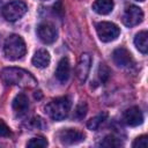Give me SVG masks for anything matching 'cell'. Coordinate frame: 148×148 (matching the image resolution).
<instances>
[{"instance_id": "2e32d148", "label": "cell", "mask_w": 148, "mask_h": 148, "mask_svg": "<svg viewBox=\"0 0 148 148\" xmlns=\"http://www.w3.org/2000/svg\"><path fill=\"white\" fill-rule=\"evenodd\" d=\"M134 45L142 54H146L148 52V34L146 30H142L135 35Z\"/></svg>"}, {"instance_id": "5b68a950", "label": "cell", "mask_w": 148, "mask_h": 148, "mask_svg": "<svg viewBox=\"0 0 148 148\" xmlns=\"http://www.w3.org/2000/svg\"><path fill=\"white\" fill-rule=\"evenodd\" d=\"M96 31H97L98 38L104 43H109V42L117 39L120 34L119 27L117 24H114L112 22H108V21L98 22L96 24Z\"/></svg>"}, {"instance_id": "ba28073f", "label": "cell", "mask_w": 148, "mask_h": 148, "mask_svg": "<svg viewBox=\"0 0 148 148\" xmlns=\"http://www.w3.org/2000/svg\"><path fill=\"white\" fill-rule=\"evenodd\" d=\"M58 138L62 145L69 146V145H76L79 142H82L86 135L76 128H64L59 132Z\"/></svg>"}, {"instance_id": "7402d4cb", "label": "cell", "mask_w": 148, "mask_h": 148, "mask_svg": "<svg viewBox=\"0 0 148 148\" xmlns=\"http://www.w3.org/2000/svg\"><path fill=\"white\" fill-rule=\"evenodd\" d=\"M147 145H148L147 135H141V136L136 138V139L133 141V143H132V146H133L134 148H138V147H139V148H146Z\"/></svg>"}, {"instance_id": "277c9868", "label": "cell", "mask_w": 148, "mask_h": 148, "mask_svg": "<svg viewBox=\"0 0 148 148\" xmlns=\"http://www.w3.org/2000/svg\"><path fill=\"white\" fill-rule=\"evenodd\" d=\"M28 10V7L25 5V2L21 1V0H12L8 3H6L2 9H1V14L3 16V18H6L9 22H15L18 18H21Z\"/></svg>"}, {"instance_id": "6da1fadb", "label": "cell", "mask_w": 148, "mask_h": 148, "mask_svg": "<svg viewBox=\"0 0 148 148\" xmlns=\"http://www.w3.org/2000/svg\"><path fill=\"white\" fill-rule=\"evenodd\" d=\"M0 77L7 86H18L21 88L31 89L37 86V80L28 71L18 67H6L1 71Z\"/></svg>"}, {"instance_id": "603a6c76", "label": "cell", "mask_w": 148, "mask_h": 148, "mask_svg": "<svg viewBox=\"0 0 148 148\" xmlns=\"http://www.w3.org/2000/svg\"><path fill=\"white\" fill-rule=\"evenodd\" d=\"M10 135V130L9 127L0 120V136H9Z\"/></svg>"}, {"instance_id": "7a4b0ae2", "label": "cell", "mask_w": 148, "mask_h": 148, "mask_svg": "<svg viewBox=\"0 0 148 148\" xmlns=\"http://www.w3.org/2000/svg\"><path fill=\"white\" fill-rule=\"evenodd\" d=\"M71 99L67 96L57 97L45 105V112L56 121L64 120L71 111Z\"/></svg>"}, {"instance_id": "ac0fdd59", "label": "cell", "mask_w": 148, "mask_h": 148, "mask_svg": "<svg viewBox=\"0 0 148 148\" xmlns=\"http://www.w3.org/2000/svg\"><path fill=\"white\" fill-rule=\"evenodd\" d=\"M47 146V140L43 136H36L28 141L27 147L29 148H44Z\"/></svg>"}, {"instance_id": "5bb4252c", "label": "cell", "mask_w": 148, "mask_h": 148, "mask_svg": "<svg viewBox=\"0 0 148 148\" xmlns=\"http://www.w3.org/2000/svg\"><path fill=\"white\" fill-rule=\"evenodd\" d=\"M50 61H51V57H50V53L47 50L45 49H39L35 52L34 57H32V65L37 68H46L49 65H50Z\"/></svg>"}, {"instance_id": "8fae6325", "label": "cell", "mask_w": 148, "mask_h": 148, "mask_svg": "<svg viewBox=\"0 0 148 148\" xmlns=\"http://www.w3.org/2000/svg\"><path fill=\"white\" fill-rule=\"evenodd\" d=\"M112 60L119 67H127L131 66L133 62L132 54L125 47H118L112 52Z\"/></svg>"}, {"instance_id": "8992f818", "label": "cell", "mask_w": 148, "mask_h": 148, "mask_svg": "<svg viewBox=\"0 0 148 148\" xmlns=\"http://www.w3.org/2000/svg\"><path fill=\"white\" fill-rule=\"evenodd\" d=\"M37 36L44 44H52L58 38V31L52 23L43 22L37 27Z\"/></svg>"}, {"instance_id": "3957f363", "label": "cell", "mask_w": 148, "mask_h": 148, "mask_svg": "<svg viewBox=\"0 0 148 148\" xmlns=\"http://www.w3.org/2000/svg\"><path fill=\"white\" fill-rule=\"evenodd\" d=\"M27 52V46L23 38L20 35L13 34L10 35L3 44V53L5 57L9 60H18Z\"/></svg>"}, {"instance_id": "30bf717a", "label": "cell", "mask_w": 148, "mask_h": 148, "mask_svg": "<svg viewBox=\"0 0 148 148\" xmlns=\"http://www.w3.org/2000/svg\"><path fill=\"white\" fill-rule=\"evenodd\" d=\"M90 65H91L90 56L88 53H82L77 62V67H76V77L81 83L86 82L89 71H90Z\"/></svg>"}, {"instance_id": "52a82bcc", "label": "cell", "mask_w": 148, "mask_h": 148, "mask_svg": "<svg viewBox=\"0 0 148 148\" xmlns=\"http://www.w3.org/2000/svg\"><path fill=\"white\" fill-rule=\"evenodd\" d=\"M143 20V12L140 7L131 5L127 7L123 14V23L126 27H134L142 22Z\"/></svg>"}, {"instance_id": "7c38bea8", "label": "cell", "mask_w": 148, "mask_h": 148, "mask_svg": "<svg viewBox=\"0 0 148 148\" xmlns=\"http://www.w3.org/2000/svg\"><path fill=\"white\" fill-rule=\"evenodd\" d=\"M54 74L59 82H61V83L67 82V80L69 79V75H71V65H69L68 58L64 57L59 60Z\"/></svg>"}, {"instance_id": "9a60e30c", "label": "cell", "mask_w": 148, "mask_h": 148, "mask_svg": "<svg viewBox=\"0 0 148 148\" xmlns=\"http://www.w3.org/2000/svg\"><path fill=\"white\" fill-rule=\"evenodd\" d=\"M113 0H96L92 3V9L99 15H106L113 9Z\"/></svg>"}, {"instance_id": "9c48e42d", "label": "cell", "mask_w": 148, "mask_h": 148, "mask_svg": "<svg viewBox=\"0 0 148 148\" xmlns=\"http://www.w3.org/2000/svg\"><path fill=\"white\" fill-rule=\"evenodd\" d=\"M123 119L125 121L126 125L128 126H132V127H135V126H139L142 124L143 121V114L140 110L139 106H131L128 108L125 112H124V116H123Z\"/></svg>"}, {"instance_id": "4fadbf2b", "label": "cell", "mask_w": 148, "mask_h": 148, "mask_svg": "<svg viewBox=\"0 0 148 148\" xmlns=\"http://www.w3.org/2000/svg\"><path fill=\"white\" fill-rule=\"evenodd\" d=\"M12 106H13V110H14V112H15L16 116L21 117V116L25 114L27 111H28V109H29L28 97L24 94H17L14 97V99H13Z\"/></svg>"}, {"instance_id": "e0dca14e", "label": "cell", "mask_w": 148, "mask_h": 148, "mask_svg": "<svg viewBox=\"0 0 148 148\" xmlns=\"http://www.w3.org/2000/svg\"><path fill=\"white\" fill-rule=\"evenodd\" d=\"M106 117H108V113L106 112H101L99 114H97V116H95V117H92L91 119L88 120L87 127L89 130H91V131H96L101 126V124L106 119Z\"/></svg>"}, {"instance_id": "ffe728a7", "label": "cell", "mask_w": 148, "mask_h": 148, "mask_svg": "<svg viewBox=\"0 0 148 148\" xmlns=\"http://www.w3.org/2000/svg\"><path fill=\"white\" fill-rule=\"evenodd\" d=\"M110 74H111V72H110L109 67L105 66V65H103V64H101L99 67H98V71H97V75H98L99 81H101L102 83H105V82L109 80Z\"/></svg>"}, {"instance_id": "d6986e66", "label": "cell", "mask_w": 148, "mask_h": 148, "mask_svg": "<svg viewBox=\"0 0 148 148\" xmlns=\"http://www.w3.org/2000/svg\"><path fill=\"white\" fill-rule=\"evenodd\" d=\"M123 143L120 142V140L118 139V138H116L114 135H106L104 139H103V141L101 142V146L102 147H120Z\"/></svg>"}, {"instance_id": "cb8c5ba5", "label": "cell", "mask_w": 148, "mask_h": 148, "mask_svg": "<svg viewBox=\"0 0 148 148\" xmlns=\"http://www.w3.org/2000/svg\"><path fill=\"white\" fill-rule=\"evenodd\" d=\"M136 1H141V2H142V1H145V0H136Z\"/></svg>"}, {"instance_id": "44dd1931", "label": "cell", "mask_w": 148, "mask_h": 148, "mask_svg": "<svg viewBox=\"0 0 148 148\" xmlns=\"http://www.w3.org/2000/svg\"><path fill=\"white\" fill-rule=\"evenodd\" d=\"M87 111H88V106L84 102H81L76 108H75V111H74V118L77 119V120H81L86 117L87 114Z\"/></svg>"}]
</instances>
